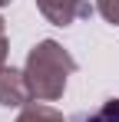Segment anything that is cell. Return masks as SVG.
Instances as JSON below:
<instances>
[{
	"mask_svg": "<svg viewBox=\"0 0 119 122\" xmlns=\"http://www.w3.org/2000/svg\"><path fill=\"white\" fill-rule=\"evenodd\" d=\"M96 10H99V17L106 23L119 26V0H96Z\"/></svg>",
	"mask_w": 119,
	"mask_h": 122,
	"instance_id": "6",
	"label": "cell"
},
{
	"mask_svg": "<svg viewBox=\"0 0 119 122\" xmlns=\"http://www.w3.org/2000/svg\"><path fill=\"white\" fill-rule=\"evenodd\" d=\"M7 50H10V43H7V36H0V69L7 66Z\"/></svg>",
	"mask_w": 119,
	"mask_h": 122,
	"instance_id": "7",
	"label": "cell"
},
{
	"mask_svg": "<svg viewBox=\"0 0 119 122\" xmlns=\"http://www.w3.org/2000/svg\"><path fill=\"white\" fill-rule=\"evenodd\" d=\"M37 7L53 26H70V23H76V20L93 13L89 0H37Z\"/></svg>",
	"mask_w": 119,
	"mask_h": 122,
	"instance_id": "2",
	"label": "cell"
},
{
	"mask_svg": "<svg viewBox=\"0 0 119 122\" xmlns=\"http://www.w3.org/2000/svg\"><path fill=\"white\" fill-rule=\"evenodd\" d=\"M83 122H119V99H106L96 112H89Z\"/></svg>",
	"mask_w": 119,
	"mask_h": 122,
	"instance_id": "5",
	"label": "cell"
},
{
	"mask_svg": "<svg viewBox=\"0 0 119 122\" xmlns=\"http://www.w3.org/2000/svg\"><path fill=\"white\" fill-rule=\"evenodd\" d=\"M76 73V60L70 56V50H63L56 40H40L27 53L23 76L30 86V96L37 102H56L66 92V79Z\"/></svg>",
	"mask_w": 119,
	"mask_h": 122,
	"instance_id": "1",
	"label": "cell"
},
{
	"mask_svg": "<svg viewBox=\"0 0 119 122\" xmlns=\"http://www.w3.org/2000/svg\"><path fill=\"white\" fill-rule=\"evenodd\" d=\"M13 122H66L60 116L53 106H43V102H30V106H23V112H20Z\"/></svg>",
	"mask_w": 119,
	"mask_h": 122,
	"instance_id": "4",
	"label": "cell"
},
{
	"mask_svg": "<svg viewBox=\"0 0 119 122\" xmlns=\"http://www.w3.org/2000/svg\"><path fill=\"white\" fill-rule=\"evenodd\" d=\"M0 36H3V17H0Z\"/></svg>",
	"mask_w": 119,
	"mask_h": 122,
	"instance_id": "8",
	"label": "cell"
},
{
	"mask_svg": "<svg viewBox=\"0 0 119 122\" xmlns=\"http://www.w3.org/2000/svg\"><path fill=\"white\" fill-rule=\"evenodd\" d=\"M7 3H10V0H0V7H7Z\"/></svg>",
	"mask_w": 119,
	"mask_h": 122,
	"instance_id": "9",
	"label": "cell"
},
{
	"mask_svg": "<svg viewBox=\"0 0 119 122\" xmlns=\"http://www.w3.org/2000/svg\"><path fill=\"white\" fill-rule=\"evenodd\" d=\"M30 86L27 76L13 69V66H3L0 69V106H30Z\"/></svg>",
	"mask_w": 119,
	"mask_h": 122,
	"instance_id": "3",
	"label": "cell"
}]
</instances>
